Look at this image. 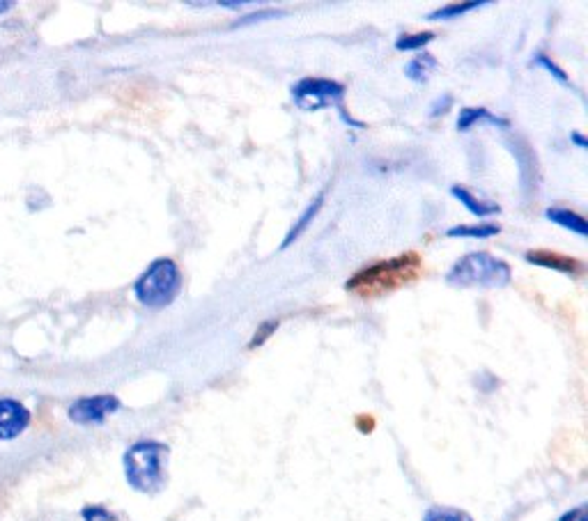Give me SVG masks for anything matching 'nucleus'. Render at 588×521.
<instances>
[{
	"label": "nucleus",
	"mask_w": 588,
	"mask_h": 521,
	"mask_svg": "<svg viewBox=\"0 0 588 521\" xmlns=\"http://www.w3.org/2000/svg\"><path fill=\"white\" fill-rule=\"evenodd\" d=\"M423 273V260L419 253H404L387 262H377L372 266H363L361 272L345 282L347 292L356 294L361 299H377L400 288H407L409 282Z\"/></svg>",
	"instance_id": "nucleus-1"
},
{
	"label": "nucleus",
	"mask_w": 588,
	"mask_h": 521,
	"mask_svg": "<svg viewBox=\"0 0 588 521\" xmlns=\"http://www.w3.org/2000/svg\"><path fill=\"white\" fill-rule=\"evenodd\" d=\"M168 445L159 441H136L125 452V478L141 494H157L166 484Z\"/></svg>",
	"instance_id": "nucleus-2"
},
{
	"label": "nucleus",
	"mask_w": 588,
	"mask_h": 521,
	"mask_svg": "<svg viewBox=\"0 0 588 521\" xmlns=\"http://www.w3.org/2000/svg\"><path fill=\"white\" fill-rule=\"evenodd\" d=\"M510 265L490 256V253H469V256L460 257L446 276V282L453 288L499 289L510 285Z\"/></svg>",
	"instance_id": "nucleus-3"
},
{
	"label": "nucleus",
	"mask_w": 588,
	"mask_h": 521,
	"mask_svg": "<svg viewBox=\"0 0 588 521\" xmlns=\"http://www.w3.org/2000/svg\"><path fill=\"white\" fill-rule=\"evenodd\" d=\"M182 289V272L168 257L154 260L134 282V294L145 308L161 310L177 299Z\"/></svg>",
	"instance_id": "nucleus-4"
},
{
	"label": "nucleus",
	"mask_w": 588,
	"mask_h": 521,
	"mask_svg": "<svg viewBox=\"0 0 588 521\" xmlns=\"http://www.w3.org/2000/svg\"><path fill=\"white\" fill-rule=\"evenodd\" d=\"M345 97V85L329 78H304L292 85V99L301 110H320L329 106H340Z\"/></svg>",
	"instance_id": "nucleus-5"
},
{
	"label": "nucleus",
	"mask_w": 588,
	"mask_h": 521,
	"mask_svg": "<svg viewBox=\"0 0 588 521\" xmlns=\"http://www.w3.org/2000/svg\"><path fill=\"white\" fill-rule=\"evenodd\" d=\"M120 400L115 395L81 397V400L71 402L67 416H69L71 423L77 425H102L109 416L120 411Z\"/></svg>",
	"instance_id": "nucleus-6"
},
{
	"label": "nucleus",
	"mask_w": 588,
	"mask_h": 521,
	"mask_svg": "<svg viewBox=\"0 0 588 521\" xmlns=\"http://www.w3.org/2000/svg\"><path fill=\"white\" fill-rule=\"evenodd\" d=\"M33 413L14 397H0V441H14L30 427Z\"/></svg>",
	"instance_id": "nucleus-7"
},
{
	"label": "nucleus",
	"mask_w": 588,
	"mask_h": 521,
	"mask_svg": "<svg viewBox=\"0 0 588 521\" xmlns=\"http://www.w3.org/2000/svg\"><path fill=\"white\" fill-rule=\"evenodd\" d=\"M527 262L538 266H545V269H554V272L561 273H572V276H577L582 273L584 265L579 260H572L568 256H559L554 250H528L527 253Z\"/></svg>",
	"instance_id": "nucleus-8"
},
{
	"label": "nucleus",
	"mask_w": 588,
	"mask_h": 521,
	"mask_svg": "<svg viewBox=\"0 0 588 521\" xmlns=\"http://www.w3.org/2000/svg\"><path fill=\"white\" fill-rule=\"evenodd\" d=\"M451 193L455 198H458L460 202H462L464 207H467L469 212L474 214V216H480V218H487V216H494V214L502 212V207L496 205V202H485V200H478V198L471 193V191H467L464 186H453Z\"/></svg>",
	"instance_id": "nucleus-9"
},
{
	"label": "nucleus",
	"mask_w": 588,
	"mask_h": 521,
	"mask_svg": "<svg viewBox=\"0 0 588 521\" xmlns=\"http://www.w3.org/2000/svg\"><path fill=\"white\" fill-rule=\"evenodd\" d=\"M545 216L550 218L551 223H556V225H561V228L570 230V232H577L579 237H586L588 234V225L582 214L570 212V209H561V207H550Z\"/></svg>",
	"instance_id": "nucleus-10"
},
{
	"label": "nucleus",
	"mask_w": 588,
	"mask_h": 521,
	"mask_svg": "<svg viewBox=\"0 0 588 521\" xmlns=\"http://www.w3.org/2000/svg\"><path fill=\"white\" fill-rule=\"evenodd\" d=\"M437 67H439V62H437L435 55L425 53V51H423V53H421L419 58H414V61H412L407 67H404V74H407L409 81L425 83V81H428V78L432 77V74H435Z\"/></svg>",
	"instance_id": "nucleus-11"
},
{
	"label": "nucleus",
	"mask_w": 588,
	"mask_h": 521,
	"mask_svg": "<svg viewBox=\"0 0 588 521\" xmlns=\"http://www.w3.org/2000/svg\"><path fill=\"white\" fill-rule=\"evenodd\" d=\"M483 122H487V125L508 126V122L503 120V118H496V115H492L487 109H462V113H460L458 118V131H469L471 126L483 125Z\"/></svg>",
	"instance_id": "nucleus-12"
},
{
	"label": "nucleus",
	"mask_w": 588,
	"mask_h": 521,
	"mask_svg": "<svg viewBox=\"0 0 588 521\" xmlns=\"http://www.w3.org/2000/svg\"><path fill=\"white\" fill-rule=\"evenodd\" d=\"M322 202H324V196H317V198H315V202H311V205L306 207V212L301 214V216H299V221L294 223V225H292V230H290V232H288V237H285V241H283V244H281V248L285 250V248H288L290 244H292L294 240H299V234L304 232L306 228H308V223H311L313 218L317 216V212H320Z\"/></svg>",
	"instance_id": "nucleus-13"
},
{
	"label": "nucleus",
	"mask_w": 588,
	"mask_h": 521,
	"mask_svg": "<svg viewBox=\"0 0 588 521\" xmlns=\"http://www.w3.org/2000/svg\"><path fill=\"white\" fill-rule=\"evenodd\" d=\"M448 237H471V240H487L499 234V225H455L448 230Z\"/></svg>",
	"instance_id": "nucleus-14"
},
{
	"label": "nucleus",
	"mask_w": 588,
	"mask_h": 521,
	"mask_svg": "<svg viewBox=\"0 0 588 521\" xmlns=\"http://www.w3.org/2000/svg\"><path fill=\"white\" fill-rule=\"evenodd\" d=\"M487 3H462V5H448L444 7V10H437L435 14H430L428 17V21H446V19H455L460 17V14H467V12H474V10H480V7H485Z\"/></svg>",
	"instance_id": "nucleus-15"
},
{
	"label": "nucleus",
	"mask_w": 588,
	"mask_h": 521,
	"mask_svg": "<svg viewBox=\"0 0 588 521\" xmlns=\"http://www.w3.org/2000/svg\"><path fill=\"white\" fill-rule=\"evenodd\" d=\"M423 521H474V517L458 508H430Z\"/></svg>",
	"instance_id": "nucleus-16"
},
{
	"label": "nucleus",
	"mask_w": 588,
	"mask_h": 521,
	"mask_svg": "<svg viewBox=\"0 0 588 521\" xmlns=\"http://www.w3.org/2000/svg\"><path fill=\"white\" fill-rule=\"evenodd\" d=\"M435 39L432 33H416V35H403V37L396 42V49L398 51H423L428 44Z\"/></svg>",
	"instance_id": "nucleus-17"
},
{
	"label": "nucleus",
	"mask_w": 588,
	"mask_h": 521,
	"mask_svg": "<svg viewBox=\"0 0 588 521\" xmlns=\"http://www.w3.org/2000/svg\"><path fill=\"white\" fill-rule=\"evenodd\" d=\"M81 517L86 521H115V517L106 508H102V505H87V508L81 510Z\"/></svg>",
	"instance_id": "nucleus-18"
},
{
	"label": "nucleus",
	"mask_w": 588,
	"mask_h": 521,
	"mask_svg": "<svg viewBox=\"0 0 588 521\" xmlns=\"http://www.w3.org/2000/svg\"><path fill=\"white\" fill-rule=\"evenodd\" d=\"M274 17H281V12L267 10V12H260V14H249V17L240 19V21L234 23V28L249 26V23H256V21H267V19H274Z\"/></svg>",
	"instance_id": "nucleus-19"
},
{
	"label": "nucleus",
	"mask_w": 588,
	"mask_h": 521,
	"mask_svg": "<svg viewBox=\"0 0 588 521\" xmlns=\"http://www.w3.org/2000/svg\"><path fill=\"white\" fill-rule=\"evenodd\" d=\"M535 65H543V67H545L547 71H550V74H554V77L559 78V81H561V83H568L566 71H561V69H559V67H556L554 62L550 61V58H545V55H538V58H535Z\"/></svg>",
	"instance_id": "nucleus-20"
},
{
	"label": "nucleus",
	"mask_w": 588,
	"mask_h": 521,
	"mask_svg": "<svg viewBox=\"0 0 588 521\" xmlns=\"http://www.w3.org/2000/svg\"><path fill=\"white\" fill-rule=\"evenodd\" d=\"M276 322H267V324L262 326V331L260 333H256V338H253V342H251V347H256V345H262V340H265V338L269 336V333L274 331V329H276Z\"/></svg>",
	"instance_id": "nucleus-21"
},
{
	"label": "nucleus",
	"mask_w": 588,
	"mask_h": 521,
	"mask_svg": "<svg viewBox=\"0 0 588 521\" xmlns=\"http://www.w3.org/2000/svg\"><path fill=\"white\" fill-rule=\"evenodd\" d=\"M448 106H451V97H448V94H446V97H444V99H437L435 109L430 110V115H432V118H437V115H439V113H446Z\"/></svg>",
	"instance_id": "nucleus-22"
},
{
	"label": "nucleus",
	"mask_w": 588,
	"mask_h": 521,
	"mask_svg": "<svg viewBox=\"0 0 588 521\" xmlns=\"http://www.w3.org/2000/svg\"><path fill=\"white\" fill-rule=\"evenodd\" d=\"M14 5H17L14 0H0V14H7Z\"/></svg>",
	"instance_id": "nucleus-23"
},
{
	"label": "nucleus",
	"mask_w": 588,
	"mask_h": 521,
	"mask_svg": "<svg viewBox=\"0 0 588 521\" xmlns=\"http://www.w3.org/2000/svg\"><path fill=\"white\" fill-rule=\"evenodd\" d=\"M579 515H584V508H579V510L568 512V515L561 517V521H575V517H579Z\"/></svg>",
	"instance_id": "nucleus-24"
},
{
	"label": "nucleus",
	"mask_w": 588,
	"mask_h": 521,
	"mask_svg": "<svg viewBox=\"0 0 588 521\" xmlns=\"http://www.w3.org/2000/svg\"><path fill=\"white\" fill-rule=\"evenodd\" d=\"M572 141L577 142L579 147H586V145H588V142H586V138H584L582 134H577V131H575V134H572Z\"/></svg>",
	"instance_id": "nucleus-25"
},
{
	"label": "nucleus",
	"mask_w": 588,
	"mask_h": 521,
	"mask_svg": "<svg viewBox=\"0 0 588 521\" xmlns=\"http://www.w3.org/2000/svg\"><path fill=\"white\" fill-rule=\"evenodd\" d=\"M577 521H586V517H584V515H579V519Z\"/></svg>",
	"instance_id": "nucleus-26"
}]
</instances>
